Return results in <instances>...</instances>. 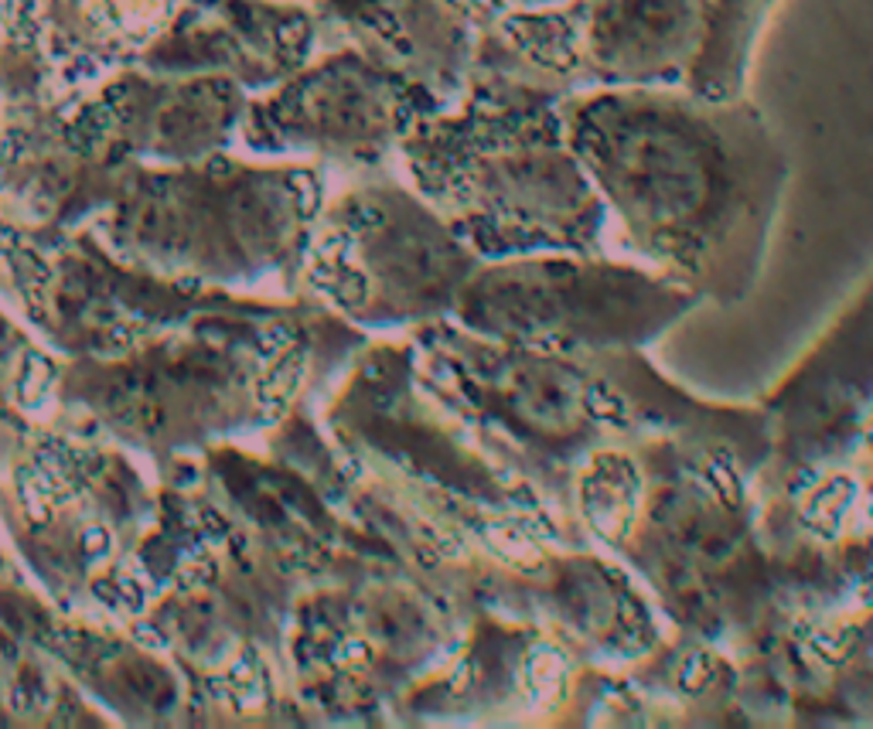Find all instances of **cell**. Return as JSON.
Segmentation results:
<instances>
[{
  "label": "cell",
  "instance_id": "cell-1",
  "mask_svg": "<svg viewBox=\"0 0 873 729\" xmlns=\"http://www.w3.org/2000/svg\"><path fill=\"white\" fill-rule=\"evenodd\" d=\"M601 178L635 246L672 280L720 304L754 283L774 187L741 171L692 123L641 113L601 150Z\"/></svg>",
  "mask_w": 873,
  "mask_h": 729
}]
</instances>
